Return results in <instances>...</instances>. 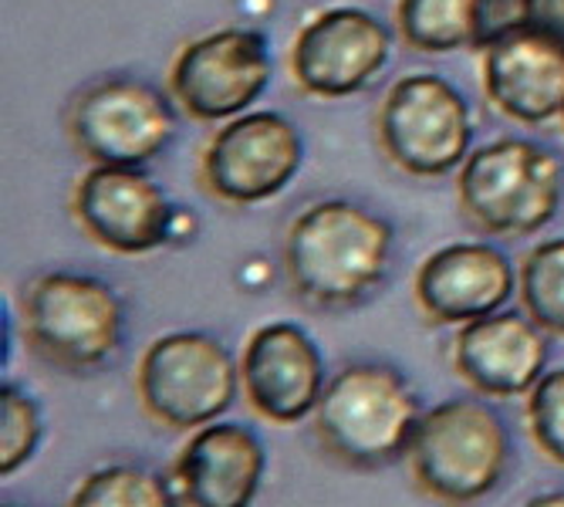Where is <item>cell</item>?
<instances>
[{
  "instance_id": "44dd1931",
  "label": "cell",
  "mask_w": 564,
  "mask_h": 507,
  "mask_svg": "<svg viewBox=\"0 0 564 507\" xmlns=\"http://www.w3.org/2000/svg\"><path fill=\"white\" fill-rule=\"evenodd\" d=\"M44 440L41 402L18 382L0 386V474H18Z\"/></svg>"
},
{
  "instance_id": "6da1fadb",
  "label": "cell",
  "mask_w": 564,
  "mask_h": 507,
  "mask_svg": "<svg viewBox=\"0 0 564 507\" xmlns=\"http://www.w3.org/2000/svg\"><path fill=\"white\" fill-rule=\"evenodd\" d=\"M395 230L355 199H318L304 207L281 247L291 291L322 312L362 304L389 274Z\"/></svg>"
},
{
  "instance_id": "3957f363",
  "label": "cell",
  "mask_w": 564,
  "mask_h": 507,
  "mask_svg": "<svg viewBox=\"0 0 564 507\" xmlns=\"http://www.w3.org/2000/svg\"><path fill=\"white\" fill-rule=\"evenodd\" d=\"M514 461V436L503 417L477 396H456L423 413L405 450L416 490L440 507L487 500Z\"/></svg>"
},
{
  "instance_id": "cb8c5ba5",
  "label": "cell",
  "mask_w": 564,
  "mask_h": 507,
  "mask_svg": "<svg viewBox=\"0 0 564 507\" xmlns=\"http://www.w3.org/2000/svg\"><path fill=\"white\" fill-rule=\"evenodd\" d=\"M528 31L547 37L564 51V0H531Z\"/></svg>"
},
{
  "instance_id": "2e32d148",
  "label": "cell",
  "mask_w": 564,
  "mask_h": 507,
  "mask_svg": "<svg viewBox=\"0 0 564 507\" xmlns=\"http://www.w3.org/2000/svg\"><path fill=\"white\" fill-rule=\"evenodd\" d=\"M551 335L528 312H497L459 325L449 363L477 396H528L547 373Z\"/></svg>"
},
{
  "instance_id": "9a60e30c",
  "label": "cell",
  "mask_w": 564,
  "mask_h": 507,
  "mask_svg": "<svg viewBox=\"0 0 564 507\" xmlns=\"http://www.w3.org/2000/svg\"><path fill=\"white\" fill-rule=\"evenodd\" d=\"M268 474V450L247 423H207L189 433L170 467L183 507H253Z\"/></svg>"
},
{
  "instance_id": "5b68a950",
  "label": "cell",
  "mask_w": 564,
  "mask_h": 507,
  "mask_svg": "<svg viewBox=\"0 0 564 507\" xmlns=\"http://www.w3.org/2000/svg\"><path fill=\"white\" fill-rule=\"evenodd\" d=\"M564 193V166L538 142L503 136L474 149L456 170V203L490 237H528L544 230Z\"/></svg>"
},
{
  "instance_id": "4fadbf2b",
  "label": "cell",
  "mask_w": 564,
  "mask_h": 507,
  "mask_svg": "<svg viewBox=\"0 0 564 507\" xmlns=\"http://www.w3.org/2000/svg\"><path fill=\"white\" fill-rule=\"evenodd\" d=\"M325 355L297 322H268L240 352V392L264 423L294 427L325 392Z\"/></svg>"
},
{
  "instance_id": "8fae6325",
  "label": "cell",
  "mask_w": 564,
  "mask_h": 507,
  "mask_svg": "<svg viewBox=\"0 0 564 507\" xmlns=\"http://www.w3.org/2000/svg\"><path fill=\"white\" fill-rule=\"evenodd\" d=\"M392 31L366 8L338 4L318 11L291 41L288 68L301 91L315 98H351L389 65Z\"/></svg>"
},
{
  "instance_id": "e0dca14e",
  "label": "cell",
  "mask_w": 564,
  "mask_h": 507,
  "mask_svg": "<svg viewBox=\"0 0 564 507\" xmlns=\"http://www.w3.org/2000/svg\"><path fill=\"white\" fill-rule=\"evenodd\" d=\"M490 106L521 126H547L564 112V51L534 31H514L480 51Z\"/></svg>"
},
{
  "instance_id": "7c38bea8",
  "label": "cell",
  "mask_w": 564,
  "mask_h": 507,
  "mask_svg": "<svg viewBox=\"0 0 564 507\" xmlns=\"http://www.w3.org/2000/svg\"><path fill=\"white\" fill-rule=\"evenodd\" d=\"M72 217L101 250L139 258L173 234V199L142 166H91L72 190Z\"/></svg>"
},
{
  "instance_id": "484cf974",
  "label": "cell",
  "mask_w": 564,
  "mask_h": 507,
  "mask_svg": "<svg viewBox=\"0 0 564 507\" xmlns=\"http://www.w3.org/2000/svg\"><path fill=\"white\" fill-rule=\"evenodd\" d=\"M4 507H18V504H4Z\"/></svg>"
},
{
  "instance_id": "8992f818",
  "label": "cell",
  "mask_w": 564,
  "mask_h": 507,
  "mask_svg": "<svg viewBox=\"0 0 564 507\" xmlns=\"http://www.w3.org/2000/svg\"><path fill=\"white\" fill-rule=\"evenodd\" d=\"M240 392V359L210 332H166L135 366L142 413L163 430L193 433L217 423Z\"/></svg>"
},
{
  "instance_id": "ffe728a7",
  "label": "cell",
  "mask_w": 564,
  "mask_h": 507,
  "mask_svg": "<svg viewBox=\"0 0 564 507\" xmlns=\"http://www.w3.org/2000/svg\"><path fill=\"white\" fill-rule=\"evenodd\" d=\"M518 291L524 312L551 335L564 338V237L544 240L518 271Z\"/></svg>"
},
{
  "instance_id": "277c9868",
  "label": "cell",
  "mask_w": 564,
  "mask_h": 507,
  "mask_svg": "<svg viewBox=\"0 0 564 507\" xmlns=\"http://www.w3.org/2000/svg\"><path fill=\"white\" fill-rule=\"evenodd\" d=\"M21 335L44 366L88 376L106 369L126 342V304L95 274L44 271L21 291Z\"/></svg>"
},
{
  "instance_id": "d4e9b609",
  "label": "cell",
  "mask_w": 564,
  "mask_h": 507,
  "mask_svg": "<svg viewBox=\"0 0 564 507\" xmlns=\"http://www.w3.org/2000/svg\"><path fill=\"white\" fill-rule=\"evenodd\" d=\"M521 507H564V487L561 490H544V494H534L528 504Z\"/></svg>"
},
{
  "instance_id": "9c48e42d",
  "label": "cell",
  "mask_w": 564,
  "mask_h": 507,
  "mask_svg": "<svg viewBox=\"0 0 564 507\" xmlns=\"http://www.w3.org/2000/svg\"><path fill=\"white\" fill-rule=\"evenodd\" d=\"M176 101L149 82L112 75L68 106V136L91 166H145L176 136Z\"/></svg>"
},
{
  "instance_id": "ac0fdd59",
  "label": "cell",
  "mask_w": 564,
  "mask_h": 507,
  "mask_svg": "<svg viewBox=\"0 0 564 507\" xmlns=\"http://www.w3.org/2000/svg\"><path fill=\"white\" fill-rule=\"evenodd\" d=\"M395 34L420 55L477 44V0H395Z\"/></svg>"
},
{
  "instance_id": "ba28073f",
  "label": "cell",
  "mask_w": 564,
  "mask_h": 507,
  "mask_svg": "<svg viewBox=\"0 0 564 507\" xmlns=\"http://www.w3.org/2000/svg\"><path fill=\"white\" fill-rule=\"evenodd\" d=\"M274 58L264 31L217 28L180 47L170 65V98L193 122H230L250 112L268 91Z\"/></svg>"
},
{
  "instance_id": "30bf717a",
  "label": "cell",
  "mask_w": 564,
  "mask_h": 507,
  "mask_svg": "<svg viewBox=\"0 0 564 507\" xmlns=\"http://www.w3.org/2000/svg\"><path fill=\"white\" fill-rule=\"evenodd\" d=\"M301 163L297 126L274 109H250L214 132L199 160V183L230 207H258L294 183Z\"/></svg>"
},
{
  "instance_id": "d6986e66",
  "label": "cell",
  "mask_w": 564,
  "mask_h": 507,
  "mask_svg": "<svg viewBox=\"0 0 564 507\" xmlns=\"http://www.w3.org/2000/svg\"><path fill=\"white\" fill-rule=\"evenodd\" d=\"M173 481L142 464H106L88 471L65 507H176Z\"/></svg>"
},
{
  "instance_id": "603a6c76",
  "label": "cell",
  "mask_w": 564,
  "mask_h": 507,
  "mask_svg": "<svg viewBox=\"0 0 564 507\" xmlns=\"http://www.w3.org/2000/svg\"><path fill=\"white\" fill-rule=\"evenodd\" d=\"M531 0H477V44L474 51H484L487 44L528 31Z\"/></svg>"
},
{
  "instance_id": "52a82bcc",
  "label": "cell",
  "mask_w": 564,
  "mask_h": 507,
  "mask_svg": "<svg viewBox=\"0 0 564 507\" xmlns=\"http://www.w3.org/2000/svg\"><path fill=\"white\" fill-rule=\"evenodd\" d=\"M376 139L386 160L405 176H449L474 152L470 101L443 75H405L382 98L376 116Z\"/></svg>"
},
{
  "instance_id": "7a4b0ae2",
  "label": "cell",
  "mask_w": 564,
  "mask_h": 507,
  "mask_svg": "<svg viewBox=\"0 0 564 507\" xmlns=\"http://www.w3.org/2000/svg\"><path fill=\"white\" fill-rule=\"evenodd\" d=\"M423 413L420 392L395 366L348 363L325 382L312 427L325 456L369 474L405 461Z\"/></svg>"
},
{
  "instance_id": "5bb4252c",
  "label": "cell",
  "mask_w": 564,
  "mask_h": 507,
  "mask_svg": "<svg viewBox=\"0 0 564 507\" xmlns=\"http://www.w3.org/2000/svg\"><path fill=\"white\" fill-rule=\"evenodd\" d=\"M518 291V271L494 244L456 240L436 247L420 265L413 294L426 322L470 325L503 312Z\"/></svg>"
},
{
  "instance_id": "7402d4cb",
  "label": "cell",
  "mask_w": 564,
  "mask_h": 507,
  "mask_svg": "<svg viewBox=\"0 0 564 507\" xmlns=\"http://www.w3.org/2000/svg\"><path fill=\"white\" fill-rule=\"evenodd\" d=\"M528 430L547 461L564 467V369H547L528 392Z\"/></svg>"
}]
</instances>
